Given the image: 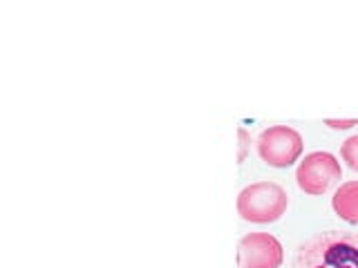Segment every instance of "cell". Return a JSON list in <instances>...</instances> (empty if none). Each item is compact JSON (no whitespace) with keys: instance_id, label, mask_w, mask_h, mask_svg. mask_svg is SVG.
Segmentation results:
<instances>
[{"instance_id":"7","label":"cell","mask_w":358,"mask_h":268,"mask_svg":"<svg viewBox=\"0 0 358 268\" xmlns=\"http://www.w3.org/2000/svg\"><path fill=\"white\" fill-rule=\"evenodd\" d=\"M341 159L345 161V165L350 168V170L358 172V134H354V137L343 141V145H341Z\"/></svg>"},{"instance_id":"3","label":"cell","mask_w":358,"mask_h":268,"mask_svg":"<svg viewBox=\"0 0 358 268\" xmlns=\"http://www.w3.org/2000/svg\"><path fill=\"white\" fill-rule=\"evenodd\" d=\"M343 179L341 161L327 150H313L300 159L296 168V184L305 195L322 197Z\"/></svg>"},{"instance_id":"4","label":"cell","mask_w":358,"mask_h":268,"mask_svg":"<svg viewBox=\"0 0 358 268\" xmlns=\"http://www.w3.org/2000/svg\"><path fill=\"white\" fill-rule=\"evenodd\" d=\"M257 156L271 168H289L305 150L302 134L291 126H268L255 139Z\"/></svg>"},{"instance_id":"9","label":"cell","mask_w":358,"mask_h":268,"mask_svg":"<svg viewBox=\"0 0 358 268\" xmlns=\"http://www.w3.org/2000/svg\"><path fill=\"white\" fill-rule=\"evenodd\" d=\"M322 126H327L331 130H350L358 126V119H324Z\"/></svg>"},{"instance_id":"2","label":"cell","mask_w":358,"mask_h":268,"mask_svg":"<svg viewBox=\"0 0 358 268\" xmlns=\"http://www.w3.org/2000/svg\"><path fill=\"white\" fill-rule=\"evenodd\" d=\"M238 215L249 223H273L289 208L287 190L275 181H255L240 190Z\"/></svg>"},{"instance_id":"5","label":"cell","mask_w":358,"mask_h":268,"mask_svg":"<svg viewBox=\"0 0 358 268\" xmlns=\"http://www.w3.org/2000/svg\"><path fill=\"white\" fill-rule=\"evenodd\" d=\"M285 262V248L268 232H246L238 241L240 268H280Z\"/></svg>"},{"instance_id":"6","label":"cell","mask_w":358,"mask_h":268,"mask_svg":"<svg viewBox=\"0 0 358 268\" xmlns=\"http://www.w3.org/2000/svg\"><path fill=\"white\" fill-rule=\"evenodd\" d=\"M331 208L343 221L358 226V179L356 181H345L336 188L331 197Z\"/></svg>"},{"instance_id":"8","label":"cell","mask_w":358,"mask_h":268,"mask_svg":"<svg viewBox=\"0 0 358 268\" xmlns=\"http://www.w3.org/2000/svg\"><path fill=\"white\" fill-rule=\"evenodd\" d=\"M251 143H253L251 132L246 128H238V163H244L246 154L251 150Z\"/></svg>"},{"instance_id":"1","label":"cell","mask_w":358,"mask_h":268,"mask_svg":"<svg viewBox=\"0 0 358 268\" xmlns=\"http://www.w3.org/2000/svg\"><path fill=\"white\" fill-rule=\"evenodd\" d=\"M291 268H358V232L322 230L302 241Z\"/></svg>"}]
</instances>
